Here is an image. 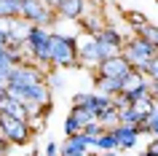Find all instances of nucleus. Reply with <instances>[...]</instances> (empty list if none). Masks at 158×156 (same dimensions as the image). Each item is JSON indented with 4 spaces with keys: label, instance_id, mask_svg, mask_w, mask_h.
Instances as JSON below:
<instances>
[{
    "label": "nucleus",
    "instance_id": "obj_1",
    "mask_svg": "<svg viewBox=\"0 0 158 156\" xmlns=\"http://www.w3.org/2000/svg\"><path fill=\"white\" fill-rule=\"evenodd\" d=\"M115 54H121V51L110 46L107 41H102L99 35H89V41L78 46V62L83 67H99V62L115 57Z\"/></svg>",
    "mask_w": 158,
    "mask_h": 156
},
{
    "label": "nucleus",
    "instance_id": "obj_2",
    "mask_svg": "<svg viewBox=\"0 0 158 156\" xmlns=\"http://www.w3.org/2000/svg\"><path fill=\"white\" fill-rule=\"evenodd\" d=\"M51 65L78 67V38L62 33H51Z\"/></svg>",
    "mask_w": 158,
    "mask_h": 156
},
{
    "label": "nucleus",
    "instance_id": "obj_3",
    "mask_svg": "<svg viewBox=\"0 0 158 156\" xmlns=\"http://www.w3.org/2000/svg\"><path fill=\"white\" fill-rule=\"evenodd\" d=\"M121 54L126 57V62H129L134 70L145 73L148 62H150L153 57H158V49H156V46H153L150 41H145V38H139V35H134L131 41H126V43H123Z\"/></svg>",
    "mask_w": 158,
    "mask_h": 156
},
{
    "label": "nucleus",
    "instance_id": "obj_4",
    "mask_svg": "<svg viewBox=\"0 0 158 156\" xmlns=\"http://www.w3.org/2000/svg\"><path fill=\"white\" fill-rule=\"evenodd\" d=\"M27 51H30V57H32L35 65H40L43 70L51 65V33L48 27H38L35 25L27 35Z\"/></svg>",
    "mask_w": 158,
    "mask_h": 156
},
{
    "label": "nucleus",
    "instance_id": "obj_5",
    "mask_svg": "<svg viewBox=\"0 0 158 156\" xmlns=\"http://www.w3.org/2000/svg\"><path fill=\"white\" fill-rule=\"evenodd\" d=\"M0 135L8 137L14 145H24L32 137V124L27 118H14V116H0Z\"/></svg>",
    "mask_w": 158,
    "mask_h": 156
},
{
    "label": "nucleus",
    "instance_id": "obj_6",
    "mask_svg": "<svg viewBox=\"0 0 158 156\" xmlns=\"http://www.w3.org/2000/svg\"><path fill=\"white\" fill-rule=\"evenodd\" d=\"M19 16L38 25V27H51L56 22V11L48 8L43 0H22V14Z\"/></svg>",
    "mask_w": 158,
    "mask_h": 156
},
{
    "label": "nucleus",
    "instance_id": "obj_7",
    "mask_svg": "<svg viewBox=\"0 0 158 156\" xmlns=\"http://www.w3.org/2000/svg\"><path fill=\"white\" fill-rule=\"evenodd\" d=\"M8 91L24 102H35L38 108L51 105V86L46 81H35V83H27V86H11Z\"/></svg>",
    "mask_w": 158,
    "mask_h": 156
},
{
    "label": "nucleus",
    "instance_id": "obj_8",
    "mask_svg": "<svg viewBox=\"0 0 158 156\" xmlns=\"http://www.w3.org/2000/svg\"><path fill=\"white\" fill-rule=\"evenodd\" d=\"M35 81H43V67H35V65H16L8 75V89L11 86H27V83H35Z\"/></svg>",
    "mask_w": 158,
    "mask_h": 156
},
{
    "label": "nucleus",
    "instance_id": "obj_9",
    "mask_svg": "<svg viewBox=\"0 0 158 156\" xmlns=\"http://www.w3.org/2000/svg\"><path fill=\"white\" fill-rule=\"evenodd\" d=\"M134 67L126 62L123 54H115V57L105 59V62H99V67H97V75H110V78H126V75L131 73Z\"/></svg>",
    "mask_w": 158,
    "mask_h": 156
},
{
    "label": "nucleus",
    "instance_id": "obj_10",
    "mask_svg": "<svg viewBox=\"0 0 158 156\" xmlns=\"http://www.w3.org/2000/svg\"><path fill=\"white\" fill-rule=\"evenodd\" d=\"M113 135H115L121 151H131V148L137 145V140H139L142 129L137 124H118V127H113Z\"/></svg>",
    "mask_w": 158,
    "mask_h": 156
},
{
    "label": "nucleus",
    "instance_id": "obj_11",
    "mask_svg": "<svg viewBox=\"0 0 158 156\" xmlns=\"http://www.w3.org/2000/svg\"><path fill=\"white\" fill-rule=\"evenodd\" d=\"M0 116H14V118H32V113L27 110V105H24V100H19L16 94H6V97L0 100Z\"/></svg>",
    "mask_w": 158,
    "mask_h": 156
},
{
    "label": "nucleus",
    "instance_id": "obj_12",
    "mask_svg": "<svg viewBox=\"0 0 158 156\" xmlns=\"http://www.w3.org/2000/svg\"><path fill=\"white\" fill-rule=\"evenodd\" d=\"M86 11H89V0H62L56 8V16L78 22V19L86 16Z\"/></svg>",
    "mask_w": 158,
    "mask_h": 156
},
{
    "label": "nucleus",
    "instance_id": "obj_13",
    "mask_svg": "<svg viewBox=\"0 0 158 156\" xmlns=\"http://www.w3.org/2000/svg\"><path fill=\"white\" fill-rule=\"evenodd\" d=\"M62 156H89V143H86L83 132L81 135H73L62 143Z\"/></svg>",
    "mask_w": 158,
    "mask_h": 156
},
{
    "label": "nucleus",
    "instance_id": "obj_14",
    "mask_svg": "<svg viewBox=\"0 0 158 156\" xmlns=\"http://www.w3.org/2000/svg\"><path fill=\"white\" fill-rule=\"evenodd\" d=\"M97 91L107 94V97H115L123 91V78H110V75H97Z\"/></svg>",
    "mask_w": 158,
    "mask_h": 156
},
{
    "label": "nucleus",
    "instance_id": "obj_15",
    "mask_svg": "<svg viewBox=\"0 0 158 156\" xmlns=\"http://www.w3.org/2000/svg\"><path fill=\"white\" fill-rule=\"evenodd\" d=\"M99 38H102V41H107L110 46H115L118 51L123 49V43H126V38H123V35H121V30H115V27H113V25H105V30H102V33H99Z\"/></svg>",
    "mask_w": 158,
    "mask_h": 156
},
{
    "label": "nucleus",
    "instance_id": "obj_16",
    "mask_svg": "<svg viewBox=\"0 0 158 156\" xmlns=\"http://www.w3.org/2000/svg\"><path fill=\"white\" fill-rule=\"evenodd\" d=\"M97 151H121V148H118V140H115V135H113V129H107V132H102L99 137H97Z\"/></svg>",
    "mask_w": 158,
    "mask_h": 156
},
{
    "label": "nucleus",
    "instance_id": "obj_17",
    "mask_svg": "<svg viewBox=\"0 0 158 156\" xmlns=\"http://www.w3.org/2000/svg\"><path fill=\"white\" fill-rule=\"evenodd\" d=\"M22 14V0H0V19H14Z\"/></svg>",
    "mask_w": 158,
    "mask_h": 156
},
{
    "label": "nucleus",
    "instance_id": "obj_18",
    "mask_svg": "<svg viewBox=\"0 0 158 156\" xmlns=\"http://www.w3.org/2000/svg\"><path fill=\"white\" fill-rule=\"evenodd\" d=\"M81 22V27H83L89 35H99L102 30H105V25H102V19H97V16H91V14H86L83 19H78Z\"/></svg>",
    "mask_w": 158,
    "mask_h": 156
},
{
    "label": "nucleus",
    "instance_id": "obj_19",
    "mask_svg": "<svg viewBox=\"0 0 158 156\" xmlns=\"http://www.w3.org/2000/svg\"><path fill=\"white\" fill-rule=\"evenodd\" d=\"M81 129H83V124H81V118L70 110V116L64 118V135L67 137H73V135H81Z\"/></svg>",
    "mask_w": 158,
    "mask_h": 156
},
{
    "label": "nucleus",
    "instance_id": "obj_20",
    "mask_svg": "<svg viewBox=\"0 0 158 156\" xmlns=\"http://www.w3.org/2000/svg\"><path fill=\"white\" fill-rule=\"evenodd\" d=\"M137 35H139V38H145V41H150V43L158 49V27H156V25H150V22H148V25L142 27Z\"/></svg>",
    "mask_w": 158,
    "mask_h": 156
},
{
    "label": "nucleus",
    "instance_id": "obj_21",
    "mask_svg": "<svg viewBox=\"0 0 158 156\" xmlns=\"http://www.w3.org/2000/svg\"><path fill=\"white\" fill-rule=\"evenodd\" d=\"M73 113L78 116V118H81V124H91V121H99V118H97V113H94V110H89V108H75L73 105Z\"/></svg>",
    "mask_w": 158,
    "mask_h": 156
},
{
    "label": "nucleus",
    "instance_id": "obj_22",
    "mask_svg": "<svg viewBox=\"0 0 158 156\" xmlns=\"http://www.w3.org/2000/svg\"><path fill=\"white\" fill-rule=\"evenodd\" d=\"M145 75H148L150 81H158V57H153L148 62V67H145Z\"/></svg>",
    "mask_w": 158,
    "mask_h": 156
},
{
    "label": "nucleus",
    "instance_id": "obj_23",
    "mask_svg": "<svg viewBox=\"0 0 158 156\" xmlns=\"http://www.w3.org/2000/svg\"><path fill=\"white\" fill-rule=\"evenodd\" d=\"M43 156H62V145H56V140H51L48 145L43 148Z\"/></svg>",
    "mask_w": 158,
    "mask_h": 156
},
{
    "label": "nucleus",
    "instance_id": "obj_24",
    "mask_svg": "<svg viewBox=\"0 0 158 156\" xmlns=\"http://www.w3.org/2000/svg\"><path fill=\"white\" fill-rule=\"evenodd\" d=\"M129 19H131V25H134V30H137V33H139L142 27L148 25V19L142 16V14H129Z\"/></svg>",
    "mask_w": 158,
    "mask_h": 156
},
{
    "label": "nucleus",
    "instance_id": "obj_25",
    "mask_svg": "<svg viewBox=\"0 0 158 156\" xmlns=\"http://www.w3.org/2000/svg\"><path fill=\"white\" fill-rule=\"evenodd\" d=\"M11 145H14V143H11L8 137H3V135H0V156H8V154H11Z\"/></svg>",
    "mask_w": 158,
    "mask_h": 156
},
{
    "label": "nucleus",
    "instance_id": "obj_26",
    "mask_svg": "<svg viewBox=\"0 0 158 156\" xmlns=\"http://www.w3.org/2000/svg\"><path fill=\"white\" fill-rule=\"evenodd\" d=\"M142 156H158V137H153V143L142 151Z\"/></svg>",
    "mask_w": 158,
    "mask_h": 156
},
{
    "label": "nucleus",
    "instance_id": "obj_27",
    "mask_svg": "<svg viewBox=\"0 0 158 156\" xmlns=\"http://www.w3.org/2000/svg\"><path fill=\"white\" fill-rule=\"evenodd\" d=\"M150 97L158 102V81H150Z\"/></svg>",
    "mask_w": 158,
    "mask_h": 156
},
{
    "label": "nucleus",
    "instance_id": "obj_28",
    "mask_svg": "<svg viewBox=\"0 0 158 156\" xmlns=\"http://www.w3.org/2000/svg\"><path fill=\"white\" fill-rule=\"evenodd\" d=\"M62 83H64V81H62L59 75H54V78H51V86H54V89H62Z\"/></svg>",
    "mask_w": 158,
    "mask_h": 156
},
{
    "label": "nucleus",
    "instance_id": "obj_29",
    "mask_svg": "<svg viewBox=\"0 0 158 156\" xmlns=\"http://www.w3.org/2000/svg\"><path fill=\"white\" fill-rule=\"evenodd\" d=\"M0 43H3V46H8V33H6L3 27H0Z\"/></svg>",
    "mask_w": 158,
    "mask_h": 156
},
{
    "label": "nucleus",
    "instance_id": "obj_30",
    "mask_svg": "<svg viewBox=\"0 0 158 156\" xmlns=\"http://www.w3.org/2000/svg\"><path fill=\"white\" fill-rule=\"evenodd\" d=\"M43 3H46L48 8H54V11H56V8H59V3H62V0H43Z\"/></svg>",
    "mask_w": 158,
    "mask_h": 156
},
{
    "label": "nucleus",
    "instance_id": "obj_31",
    "mask_svg": "<svg viewBox=\"0 0 158 156\" xmlns=\"http://www.w3.org/2000/svg\"><path fill=\"white\" fill-rule=\"evenodd\" d=\"M102 156H121L118 151H102Z\"/></svg>",
    "mask_w": 158,
    "mask_h": 156
},
{
    "label": "nucleus",
    "instance_id": "obj_32",
    "mask_svg": "<svg viewBox=\"0 0 158 156\" xmlns=\"http://www.w3.org/2000/svg\"><path fill=\"white\" fill-rule=\"evenodd\" d=\"M150 113H153V116H158V102L153 105V110H150Z\"/></svg>",
    "mask_w": 158,
    "mask_h": 156
}]
</instances>
